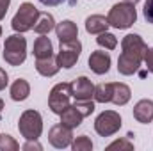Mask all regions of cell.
I'll return each mask as SVG.
<instances>
[{"mask_svg": "<svg viewBox=\"0 0 153 151\" xmlns=\"http://www.w3.org/2000/svg\"><path fill=\"white\" fill-rule=\"evenodd\" d=\"M121 48L123 52L117 59V71L125 76H130L141 68V62L148 52V44L139 34H128L121 41Z\"/></svg>", "mask_w": 153, "mask_h": 151, "instance_id": "1", "label": "cell"}, {"mask_svg": "<svg viewBox=\"0 0 153 151\" xmlns=\"http://www.w3.org/2000/svg\"><path fill=\"white\" fill-rule=\"evenodd\" d=\"M109 25L114 29H128L135 23L137 20V11L134 4L128 2H121V4H114L112 9L109 11Z\"/></svg>", "mask_w": 153, "mask_h": 151, "instance_id": "2", "label": "cell"}, {"mask_svg": "<svg viewBox=\"0 0 153 151\" xmlns=\"http://www.w3.org/2000/svg\"><path fill=\"white\" fill-rule=\"evenodd\" d=\"M27 59V39L22 34H13L5 39L4 44V61L11 66H20Z\"/></svg>", "mask_w": 153, "mask_h": 151, "instance_id": "3", "label": "cell"}, {"mask_svg": "<svg viewBox=\"0 0 153 151\" xmlns=\"http://www.w3.org/2000/svg\"><path fill=\"white\" fill-rule=\"evenodd\" d=\"M18 130L27 141H38L43 133V119L38 110H25L20 115Z\"/></svg>", "mask_w": 153, "mask_h": 151, "instance_id": "4", "label": "cell"}, {"mask_svg": "<svg viewBox=\"0 0 153 151\" xmlns=\"http://www.w3.org/2000/svg\"><path fill=\"white\" fill-rule=\"evenodd\" d=\"M38 16H39V11L34 7V4L23 2V4L18 7V13H16L14 18H13L11 27H13L16 32L23 34V32L34 29V23L38 21Z\"/></svg>", "mask_w": 153, "mask_h": 151, "instance_id": "5", "label": "cell"}, {"mask_svg": "<svg viewBox=\"0 0 153 151\" xmlns=\"http://www.w3.org/2000/svg\"><path fill=\"white\" fill-rule=\"evenodd\" d=\"M70 100H71V84L68 82H61L57 85H53V89L50 91L48 96V107L53 114H62L64 109L70 107Z\"/></svg>", "mask_w": 153, "mask_h": 151, "instance_id": "6", "label": "cell"}, {"mask_svg": "<svg viewBox=\"0 0 153 151\" xmlns=\"http://www.w3.org/2000/svg\"><path fill=\"white\" fill-rule=\"evenodd\" d=\"M121 128V115L114 110L102 112L94 121V130L102 137H111Z\"/></svg>", "mask_w": 153, "mask_h": 151, "instance_id": "7", "label": "cell"}, {"mask_svg": "<svg viewBox=\"0 0 153 151\" xmlns=\"http://www.w3.org/2000/svg\"><path fill=\"white\" fill-rule=\"evenodd\" d=\"M80 52H82V43L78 39L73 41H64L61 43V48H59V53H57V62L61 68H73L80 57Z\"/></svg>", "mask_w": 153, "mask_h": 151, "instance_id": "8", "label": "cell"}, {"mask_svg": "<svg viewBox=\"0 0 153 151\" xmlns=\"http://www.w3.org/2000/svg\"><path fill=\"white\" fill-rule=\"evenodd\" d=\"M48 141H50V144L53 146V148H57V150H62V148H68L70 144H71V141H73V132H71V128L70 126H66V124H55V126H52L50 128V132H48Z\"/></svg>", "mask_w": 153, "mask_h": 151, "instance_id": "9", "label": "cell"}, {"mask_svg": "<svg viewBox=\"0 0 153 151\" xmlns=\"http://www.w3.org/2000/svg\"><path fill=\"white\" fill-rule=\"evenodd\" d=\"M71 96L75 100H91L94 98V85L87 76H78L71 82Z\"/></svg>", "mask_w": 153, "mask_h": 151, "instance_id": "10", "label": "cell"}, {"mask_svg": "<svg viewBox=\"0 0 153 151\" xmlns=\"http://www.w3.org/2000/svg\"><path fill=\"white\" fill-rule=\"evenodd\" d=\"M89 68L96 73V75H105L111 70V55L107 52H93L89 57Z\"/></svg>", "mask_w": 153, "mask_h": 151, "instance_id": "11", "label": "cell"}, {"mask_svg": "<svg viewBox=\"0 0 153 151\" xmlns=\"http://www.w3.org/2000/svg\"><path fill=\"white\" fill-rule=\"evenodd\" d=\"M36 70H38L39 75L43 76H53L59 70V62H57V55H48V57H43V59H36Z\"/></svg>", "mask_w": 153, "mask_h": 151, "instance_id": "12", "label": "cell"}, {"mask_svg": "<svg viewBox=\"0 0 153 151\" xmlns=\"http://www.w3.org/2000/svg\"><path fill=\"white\" fill-rule=\"evenodd\" d=\"M134 117L143 123V124H148L153 121V101L152 100H141L135 103L134 107Z\"/></svg>", "mask_w": 153, "mask_h": 151, "instance_id": "13", "label": "cell"}, {"mask_svg": "<svg viewBox=\"0 0 153 151\" xmlns=\"http://www.w3.org/2000/svg\"><path fill=\"white\" fill-rule=\"evenodd\" d=\"M55 34L59 38V43H64V41H73L78 38V29L71 20H64L61 23L55 25Z\"/></svg>", "mask_w": 153, "mask_h": 151, "instance_id": "14", "label": "cell"}, {"mask_svg": "<svg viewBox=\"0 0 153 151\" xmlns=\"http://www.w3.org/2000/svg\"><path fill=\"white\" fill-rule=\"evenodd\" d=\"M109 20L102 14H91L87 20H85V30L89 34H102V32H107L109 29Z\"/></svg>", "mask_w": 153, "mask_h": 151, "instance_id": "15", "label": "cell"}, {"mask_svg": "<svg viewBox=\"0 0 153 151\" xmlns=\"http://www.w3.org/2000/svg\"><path fill=\"white\" fill-rule=\"evenodd\" d=\"M130 96H132V91L126 84H121V82H112V98L111 101L114 105H126L130 101Z\"/></svg>", "mask_w": 153, "mask_h": 151, "instance_id": "16", "label": "cell"}, {"mask_svg": "<svg viewBox=\"0 0 153 151\" xmlns=\"http://www.w3.org/2000/svg\"><path fill=\"white\" fill-rule=\"evenodd\" d=\"M29 94H30V85H29V82H27L25 78L14 80V84L11 85V98H13L14 101H23V100L29 98Z\"/></svg>", "mask_w": 153, "mask_h": 151, "instance_id": "17", "label": "cell"}, {"mask_svg": "<svg viewBox=\"0 0 153 151\" xmlns=\"http://www.w3.org/2000/svg\"><path fill=\"white\" fill-rule=\"evenodd\" d=\"M82 119H84V115L75 109V105H70L68 109H64L62 114H61V123L66 124V126H70L71 130L82 124Z\"/></svg>", "mask_w": 153, "mask_h": 151, "instance_id": "18", "label": "cell"}, {"mask_svg": "<svg viewBox=\"0 0 153 151\" xmlns=\"http://www.w3.org/2000/svg\"><path fill=\"white\" fill-rule=\"evenodd\" d=\"M55 29V20H53V16L52 14H48V13H39L38 16V21L34 23V30L38 32L39 36L41 34H48L50 30H53Z\"/></svg>", "mask_w": 153, "mask_h": 151, "instance_id": "19", "label": "cell"}, {"mask_svg": "<svg viewBox=\"0 0 153 151\" xmlns=\"http://www.w3.org/2000/svg\"><path fill=\"white\" fill-rule=\"evenodd\" d=\"M53 53V48H52V41L48 38H45V34H41L36 43H34V57L36 59H43V57H48Z\"/></svg>", "mask_w": 153, "mask_h": 151, "instance_id": "20", "label": "cell"}, {"mask_svg": "<svg viewBox=\"0 0 153 151\" xmlns=\"http://www.w3.org/2000/svg\"><path fill=\"white\" fill-rule=\"evenodd\" d=\"M112 98V84H100L94 87V100L98 103H109Z\"/></svg>", "mask_w": 153, "mask_h": 151, "instance_id": "21", "label": "cell"}, {"mask_svg": "<svg viewBox=\"0 0 153 151\" xmlns=\"http://www.w3.org/2000/svg\"><path fill=\"white\" fill-rule=\"evenodd\" d=\"M96 43H98L100 46L107 48V50H114L116 46H117V39H116V36L114 34H109V32H102V34H98Z\"/></svg>", "mask_w": 153, "mask_h": 151, "instance_id": "22", "label": "cell"}, {"mask_svg": "<svg viewBox=\"0 0 153 151\" xmlns=\"http://www.w3.org/2000/svg\"><path fill=\"white\" fill-rule=\"evenodd\" d=\"M73 105H75V109L82 114L84 117H87V115H91V114L94 112V103H93L91 100H75Z\"/></svg>", "mask_w": 153, "mask_h": 151, "instance_id": "23", "label": "cell"}, {"mask_svg": "<svg viewBox=\"0 0 153 151\" xmlns=\"http://www.w3.org/2000/svg\"><path fill=\"white\" fill-rule=\"evenodd\" d=\"M18 150H20V146L11 135H7V133L0 135V151H18Z\"/></svg>", "mask_w": 153, "mask_h": 151, "instance_id": "24", "label": "cell"}, {"mask_svg": "<svg viewBox=\"0 0 153 151\" xmlns=\"http://www.w3.org/2000/svg\"><path fill=\"white\" fill-rule=\"evenodd\" d=\"M71 148H73V151H91L93 150V142H91V139L87 135H80L71 144Z\"/></svg>", "mask_w": 153, "mask_h": 151, "instance_id": "25", "label": "cell"}, {"mask_svg": "<svg viewBox=\"0 0 153 151\" xmlns=\"http://www.w3.org/2000/svg\"><path fill=\"white\" fill-rule=\"evenodd\" d=\"M112 150L132 151V150H134V144H132L128 139H119V141H114L112 144H109V146H107V151H112Z\"/></svg>", "mask_w": 153, "mask_h": 151, "instance_id": "26", "label": "cell"}, {"mask_svg": "<svg viewBox=\"0 0 153 151\" xmlns=\"http://www.w3.org/2000/svg\"><path fill=\"white\" fill-rule=\"evenodd\" d=\"M143 14H144V20L153 25V0H146V2H144Z\"/></svg>", "mask_w": 153, "mask_h": 151, "instance_id": "27", "label": "cell"}, {"mask_svg": "<svg viewBox=\"0 0 153 151\" xmlns=\"http://www.w3.org/2000/svg\"><path fill=\"white\" fill-rule=\"evenodd\" d=\"M144 64H146L148 71L153 73V48H148V52H146V55H144Z\"/></svg>", "mask_w": 153, "mask_h": 151, "instance_id": "28", "label": "cell"}, {"mask_svg": "<svg viewBox=\"0 0 153 151\" xmlns=\"http://www.w3.org/2000/svg\"><path fill=\"white\" fill-rule=\"evenodd\" d=\"M9 4H11V0H0V20L5 18V13L9 9Z\"/></svg>", "mask_w": 153, "mask_h": 151, "instance_id": "29", "label": "cell"}, {"mask_svg": "<svg viewBox=\"0 0 153 151\" xmlns=\"http://www.w3.org/2000/svg\"><path fill=\"white\" fill-rule=\"evenodd\" d=\"M7 84H9V78H7V73L0 68V91L2 89H5L7 87Z\"/></svg>", "mask_w": 153, "mask_h": 151, "instance_id": "30", "label": "cell"}, {"mask_svg": "<svg viewBox=\"0 0 153 151\" xmlns=\"http://www.w3.org/2000/svg\"><path fill=\"white\" fill-rule=\"evenodd\" d=\"M23 150H25V151H30V150H38V151H41L43 148H41V144H38L36 141H29V142L23 146Z\"/></svg>", "mask_w": 153, "mask_h": 151, "instance_id": "31", "label": "cell"}, {"mask_svg": "<svg viewBox=\"0 0 153 151\" xmlns=\"http://www.w3.org/2000/svg\"><path fill=\"white\" fill-rule=\"evenodd\" d=\"M43 5H48V7H55V5H61L62 2H66V0H39Z\"/></svg>", "mask_w": 153, "mask_h": 151, "instance_id": "32", "label": "cell"}, {"mask_svg": "<svg viewBox=\"0 0 153 151\" xmlns=\"http://www.w3.org/2000/svg\"><path fill=\"white\" fill-rule=\"evenodd\" d=\"M123 2H128V4H134V5H135V4H137L139 0H123Z\"/></svg>", "mask_w": 153, "mask_h": 151, "instance_id": "33", "label": "cell"}, {"mask_svg": "<svg viewBox=\"0 0 153 151\" xmlns=\"http://www.w3.org/2000/svg\"><path fill=\"white\" fill-rule=\"evenodd\" d=\"M2 109H4V101L0 100V110H2Z\"/></svg>", "mask_w": 153, "mask_h": 151, "instance_id": "34", "label": "cell"}, {"mask_svg": "<svg viewBox=\"0 0 153 151\" xmlns=\"http://www.w3.org/2000/svg\"><path fill=\"white\" fill-rule=\"evenodd\" d=\"M0 36H2V27H0Z\"/></svg>", "mask_w": 153, "mask_h": 151, "instance_id": "35", "label": "cell"}]
</instances>
